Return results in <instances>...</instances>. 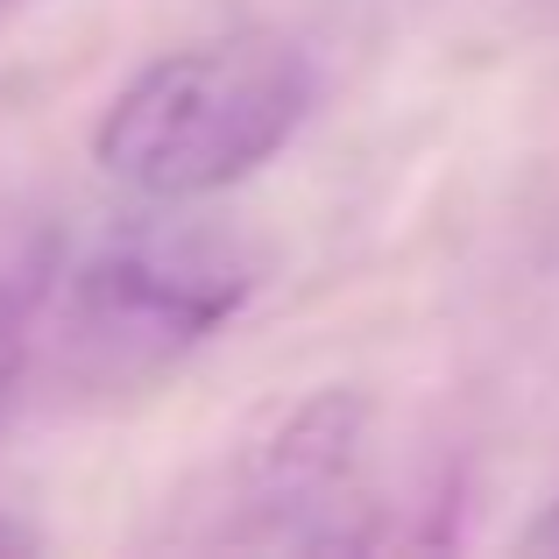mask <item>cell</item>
Returning <instances> with one entry per match:
<instances>
[{"instance_id":"6da1fadb","label":"cell","mask_w":559,"mask_h":559,"mask_svg":"<svg viewBox=\"0 0 559 559\" xmlns=\"http://www.w3.org/2000/svg\"><path fill=\"white\" fill-rule=\"evenodd\" d=\"M312 57L284 36H227L170 50L114 93L93 156L114 185L156 205H191L255 178L312 114Z\"/></svg>"},{"instance_id":"7a4b0ae2","label":"cell","mask_w":559,"mask_h":559,"mask_svg":"<svg viewBox=\"0 0 559 559\" xmlns=\"http://www.w3.org/2000/svg\"><path fill=\"white\" fill-rule=\"evenodd\" d=\"M248 298V262L191 227H128L64 284V333L93 369L128 376L199 347Z\"/></svg>"},{"instance_id":"3957f363","label":"cell","mask_w":559,"mask_h":559,"mask_svg":"<svg viewBox=\"0 0 559 559\" xmlns=\"http://www.w3.org/2000/svg\"><path fill=\"white\" fill-rule=\"evenodd\" d=\"M361 439L369 404L355 390H326L255 453L248 503L284 546H361L347 510H361Z\"/></svg>"},{"instance_id":"277c9868","label":"cell","mask_w":559,"mask_h":559,"mask_svg":"<svg viewBox=\"0 0 559 559\" xmlns=\"http://www.w3.org/2000/svg\"><path fill=\"white\" fill-rule=\"evenodd\" d=\"M43 270H0V404L28 361V312H36Z\"/></svg>"},{"instance_id":"5b68a950","label":"cell","mask_w":559,"mask_h":559,"mask_svg":"<svg viewBox=\"0 0 559 559\" xmlns=\"http://www.w3.org/2000/svg\"><path fill=\"white\" fill-rule=\"evenodd\" d=\"M14 8H22V0H0V14H14Z\"/></svg>"},{"instance_id":"8992f818","label":"cell","mask_w":559,"mask_h":559,"mask_svg":"<svg viewBox=\"0 0 559 559\" xmlns=\"http://www.w3.org/2000/svg\"><path fill=\"white\" fill-rule=\"evenodd\" d=\"M0 538H8V532H0Z\"/></svg>"}]
</instances>
